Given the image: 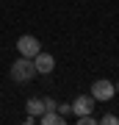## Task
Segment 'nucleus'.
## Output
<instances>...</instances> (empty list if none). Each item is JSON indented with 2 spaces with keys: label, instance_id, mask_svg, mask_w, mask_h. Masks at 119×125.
I'll return each instance as SVG.
<instances>
[{
  "label": "nucleus",
  "instance_id": "7",
  "mask_svg": "<svg viewBox=\"0 0 119 125\" xmlns=\"http://www.w3.org/2000/svg\"><path fill=\"white\" fill-rule=\"evenodd\" d=\"M39 122H42V125H66V117H61L55 108H50V111H44V114L39 117Z\"/></svg>",
  "mask_w": 119,
  "mask_h": 125
},
{
  "label": "nucleus",
  "instance_id": "8",
  "mask_svg": "<svg viewBox=\"0 0 119 125\" xmlns=\"http://www.w3.org/2000/svg\"><path fill=\"white\" fill-rule=\"evenodd\" d=\"M55 111L69 120V114H72V103H55Z\"/></svg>",
  "mask_w": 119,
  "mask_h": 125
},
{
  "label": "nucleus",
  "instance_id": "9",
  "mask_svg": "<svg viewBox=\"0 0 119 125\" xmlns=\"http://www.w3.org/2000/svg\"><path fill=\"white\" fill-rule=\"evenodd\" d=\"M100 117H94V114H83V117H75V122L78 125H94Z\"/></svg>",
  "mask_w": 119,
  "mask_h": 125
},
{
  "label": "nucleus",
  "instance_id": "5",
  "mask_svg": "<svg viewBox=\"0 0 119 125\" xmlns=\"http://www.w3.org/2000/svg\"><path fill=\"white\" fill-rule=\"evenodd\" d=\"M33 64H36V72H39V75H50V72L55 70L53 53H44V50H39V53L33 56Z\"/></svg>",
  "mask_w": 119,
  "mask_h": 125
},
{
  "label": "nucleus",
  "instance_id": "3",
  "mask_svg": "<svg viewBox=\"0 0 119 125\" xmlns=\"http://www.w3.org/2000/svg\"><path fill=\"white\" fill-rule=\"evenodd\" d=\"M17 50H19V56H28V58H33V56L42 50V42L36 39L33 33H22L19 39H17Z\"/></svg>",
  "mask_w": 119,
  "mask_h": 125
},
{
  "label": "nucleus",
  "instance_id": "2",
  "mask_svg": "<svg viewBox=\"0 0 119 125\" xmlns=\"http://www.w3.org/2000/svg\"><path fill=\"white\" fill-rule=\"evenodd\" d=\"M89 94H92L94 100H100V103H108V100L116 94V86L111 83V81H105V78H97V81L92 83V92H89Z\"/></svg>",
  "mask_w": 119,
  "mask_h": 125
},
{
  "label": "nucleus",
  "instance_id": "6",
  "mask_svg": "<svg viewBox=\"0 0 119 125\" xmlns=\"http://www.w3.org/2000/svg\"><path fill=\"white\" fill-rule=\"evenodd\" d=\"M25 108H28V114H31V117H36V120L47 111V108H44V97H31V100L25 103Z\"/></svg>",
  "mask_w": 119,
  "mask_h": 125
},
{
  "label": "nucleus",
  "instance_id": "12",
  "mask_svg": "<svg viewBox=\"0 0 119 125\" xmlns=\"http://www.w3.org/2000/svg\"><path fill=\"white\" fill-rule=\"evenodd\" d=\"M114 86H116V89H119V83H114Z\"/></svg>",
  "mask_w": 119,
  "mask_h": 125
},
{
  "label": "nucleus",
  "instance_id": "11",
  "mask_svg": "<svg viewBox=\"0 0 119 125\" xmlns=\"http://www.w3.org/2000/svg\"><path fill=\"white\" fill-rule=\"evenodd\" d=\"M44 108H47V111H50V108H55V100H53V97H44Z\"/></svg>",
  "mask_w": 119,
  "mask_h": 125
},
{
  "label": "nucleus",
  "instance_id": "10",
  "mask_svg": "<svg viewBox=\"0 0 119 125\" xmlns=\"http://www.w3.org/2000/svg\"><path fill=\"white\" fill-rule=\"evenodd\" d=\"M97 122H102V125H116V122H119V117H116V114H102Z\"/></svg>",
  "mask_w": 119,
  "mask_h": 125
},
{
  "label": "nucleus",
  "instance_id": "4",
  "mask_svg": "<svg viewBox=\"0 0 119 125\" xmlns=\"http://www.w3.org/2000/svg\"><path fill=\"white\" fill-rule=\"evenodd\" d=\"M94 106H97V100L92 97V94H78L75 100H72V114L75 117H83V114H92Z\"/></svg>",
  "mask_w": 119,
  "mask_h": 125
},
{
  "label": "nucleus",
  "instance_id": "1",
  "mask_svg": "<svg viewBox=\"0 0 119 125\" xmlns=\"http://www.w3.org/2000/svg\"><path fill=\"white\" fill-rule=\"evenodd\" d=\"M36 75H39V72H36V64H33V58H28V56H19L9 67V78L14 83H28V81H33Z\"/></svg>",
  "mask_w": 119,
  "mask_h": 125
}]
</instances>
